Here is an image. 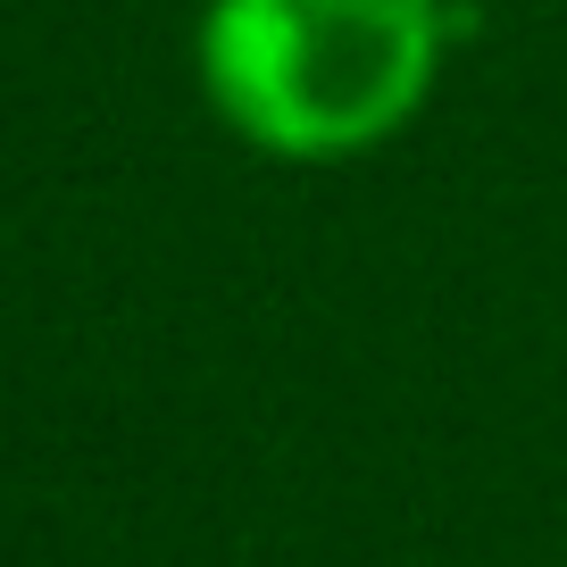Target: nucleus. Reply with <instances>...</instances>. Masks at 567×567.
Wrapping results in <instances>:
<instances>
[{"mask_svg": "<svg viewBox=\"0 0 567 567\" xmlns=\"http://www.w3.org/2000/svg\"><path fill=\"white\" fill-rule=\"evenodd\" d=\"M460 51L451 0H200L193 84L276 167L375 159L425 117Z\"/></svg>", "mask_w": 567, "mask_h": 567, "instance_id": "1", "label": "nucleus"}]
</instances>
